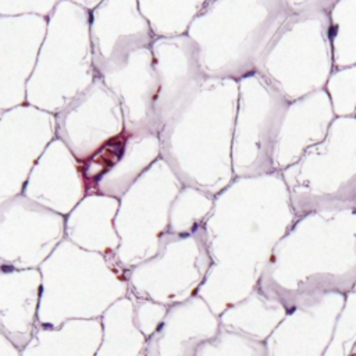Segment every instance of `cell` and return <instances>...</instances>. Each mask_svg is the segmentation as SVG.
<instances>
[{"label":"cell","instance_id":"obj_11","mask_svg":"<svg viewBox=\"0 0 356 356\" xmlns=\"http://www.w3.org/2000/svg\"><path fill=\"white\" fill-rule=\"evenodd\" d=\"M102 79L121 104L125 131L160 132L156 115L159 82L152 46L136 50L125 64Z\"/></svg>","mask_w":356,"mask_h":356},{"label":"cell","instance_id":"obj_12","mask_svg":"<svg viewBox=\"0 0 356 356\" xmlns=\"http://www.w3.org/2000/svg\"><path fill=\"white\" fill-rule=\"evenodd\" d=\"M334 120L335 114L324 89L289 102L275 140L274 170L281 172L320 143Z\"/></svg>","mask_w":356,"mask_h":356},{"label":"cell","instance_id":"obj_6","mask_svg":"<svg viewBox=\"0 0 356 356\" xmlns=\"http://www.w3.org/2000/svg\"><path fill=\"white\" fill-rule=\"evenodd\" d=\"M289 102L259 72L238 81L232 136L235 177H254L274 170V147Z\"/></svg>","mask_w":356,"mask_h":356},{"label":"cell","instance_id":"obj_15","mask_svg":"<svg viewBox=\"0 0 356 356\" xmlns=\"http://www.w3.org/2000/svg\"><path fill=\"white\" fill-rule=\"evenodd\" d=\"M334 67L356 64V0H339L328 13Z\"/></svg>","mask_w":356,"mask_h":356},{"label":"cell","instance_id":"obj_14","mask_svg":"<svg viewBox=\"0 0 356 356\" xmlns=\"http://www.w3.org/2000/svg\"><path fill=\"white\" fill-rule=\"evenodd\" d=\"M206 3L207 0H138L139 10L149 21L153 33L160 36L186 33Z\"/></svg>","mask_w":356,"mask_h":356},{"label":"cell","instance_id":"obj_17","mask_svg":"<svg viewBox=\"0 0 356 356\" xmlns=\"http://www.w3.org/2000/svg\"><path fill=\"white\" fill-rule=\"evenodd\" d=\"M339 0H285L291 14L330 13Z\"/></svg>","mask_w":356,"mask_h":356},{"label":"cell","instance_id":"obj_8","mask_svg":"<svg viewBox=\"0 0 356 356\" xmlns=\"http://www.w3.org/2000/svg\"><path fill=\"white\" fill-rule=\"evenodd\" d=\"M89 33L96 76L102 78L139 49L150 47L154 33L138 0H102L90 14Z\"/></svg>","mask_w":356,"mask_h":356},{"label":"cell","instance_id":"obj_7","mask_svg":"<svg viewBox=\"0 0 356 356\" xmlns=\"http://www.w3.org/2000/svg\"><path fill=\"white\" fill-rule=\"evenodd\" d=\"M124 129L121 104L99 76L58 111L56 118V134L78 163Z\"/></svg>","mask_w":356,"mask_h":356},{"label":"cell","instance_id":"obj_4","mask_svg":"<svg viewBox=\"0 0 356 356\" xmlns=\"http://www.w3.org/2000/svg\"><path fill=\"white\" fill-rule=\"evenodd\" d=\"M281 175L298 217L356 207V115L335 117L327 136Z\"/></svg>","mask_w":356,"mask_h":356},{"label":"cell","instance_id":"obj_13","mask_svg":"<svg viewBox=\"0 0 356 356\" xmlns=\"http://www.w3.org/2000/svg\"><path fill=\"white\" fill-rule=\"evenodd\" d=\"M160 154L159 132H129L122 156L115 167L99 181L93 195L122 196Z\"/></svg>","mask_w":356,"mask_h":356},{"label":"cell","instance_id":"obj_18","mask_svg":"<svg viewBox=\"0 0 356 356\" xmlns=\"http://www.w3.org/2000/svg\"><path fill=\"white\" fill-rule=\"evenodd\" d=\"M102 0H82L81 4H83L85 7H89V8H95L97 6V3H100Z\"/></svg>","mask_w":356,"mask_h":356},{"label":"cell","instance_id":"obj_16","mask_svg":"<svg viewBox=\"0 0 356 356\" xmlns=\"http://www.w3.org/2000/svg\"><path fill=\"white\" fill-rule=\"evenodd\" d=\"M324 90L335 117L356 115V64L334 68Z\"/></svg>","mask_w":356,"mask_h":356},{"label":"cell","instance_id":"obj_9","mask_svg":"<svg viewBox=\"0 0 356 356\" xmlns=\"http://www.w3.org/2000/svg\"><path fill=\"white\" fill-rule=\"evenodd\" d=\"M152 53L159 82L156 115L161 129L195 95L206 75L199 47L186 33L154 39Z\"/></svg>","mask_w":356,"mask_h":356},{"label":"cell","instance_id":"obj_2","mask_svg":"<svg viewBox=\"0 0 356 356\" xmlns=\"http://www.w3.org/2000/svg\"><path fill=\"white\" fill-rule=\"evenodd\" d=\"M291 11L285 0H211L186 35L199 47L207 78L239 81L256 67Z\"/></svg>","mask_w":356,"mask_h":356},{"label":"cell","instance_id":"obj_1","mask_svg":"<svg viewBox=\"0 0 356 356\" xmlns=\"http://www.w3.org/2000/svg\"><path fill=\"white\" fill-rule=\"evenodd\" d=\"M238 81L207 78L160 129L163 160L186 186L211 196L235 178L232 136Z\"/></svg>","mask_w":356,"mask_h":356},{"label":"cell","instance_id":"obj_5","mask_svg":"<svg viewBox=\"0 0 356 356\" xmlns=\"http://www.w3.org/2000/svg\"><path fill=\"white\" fill-rule=\"evenodd\" d=\"M327 13L291 14L263 53L256 72L288 102L324 89L334 71Z\"/></svg>","mask_w":356,"mask_h":356},{"label":"cell","instance_id":"obj_19","mask_svg":"<svg viewBox=\"0 0 356 356\" xmlns=\"http://www.w3.org/2000/svg\"><path fill=\"white\" fill-rule=\"evenodd\" d=\"M210 1H211V0H207V3H210ZM207 3H206V4H207Z\"/></svg>","mask_w":356,"mask_h":356},{"label":"cell","instance_id":"obj_3","mask_svg":"<svg viewBox=\"0 0 356 356\" xmlns=\"http://www.w3.org/2000/svg\"><path fill=\"white\" fill-rule=\"evenodd\" d=\"M89 17L83 6L68 1L57 6L26 83V102L31 106L38 107L42 102L39 108L58 113L96 79L90 42L72 50L90 38L86 28L72 39Z\"/></svg>","mask_w":356,"mask_h":356},{"label":"cell","instance_id":"obj_10","mask_svg":"<svg viewBox=\"0 0 356 356\" xmlns=\"http://www.w3.org/2000/svg\"><path fill=\"white\" fill-rule=\"evenodd\" d=\"M38 111V107L33 106H17L0 118V185H6L4 182L8 181L10 193L18 192L25 185L31 168L51 140L54 128L28 139L54 122L51 115L42 111L28 128Z\"/></svg>","mask_w":356,"mask_h":356}]
</instances>
